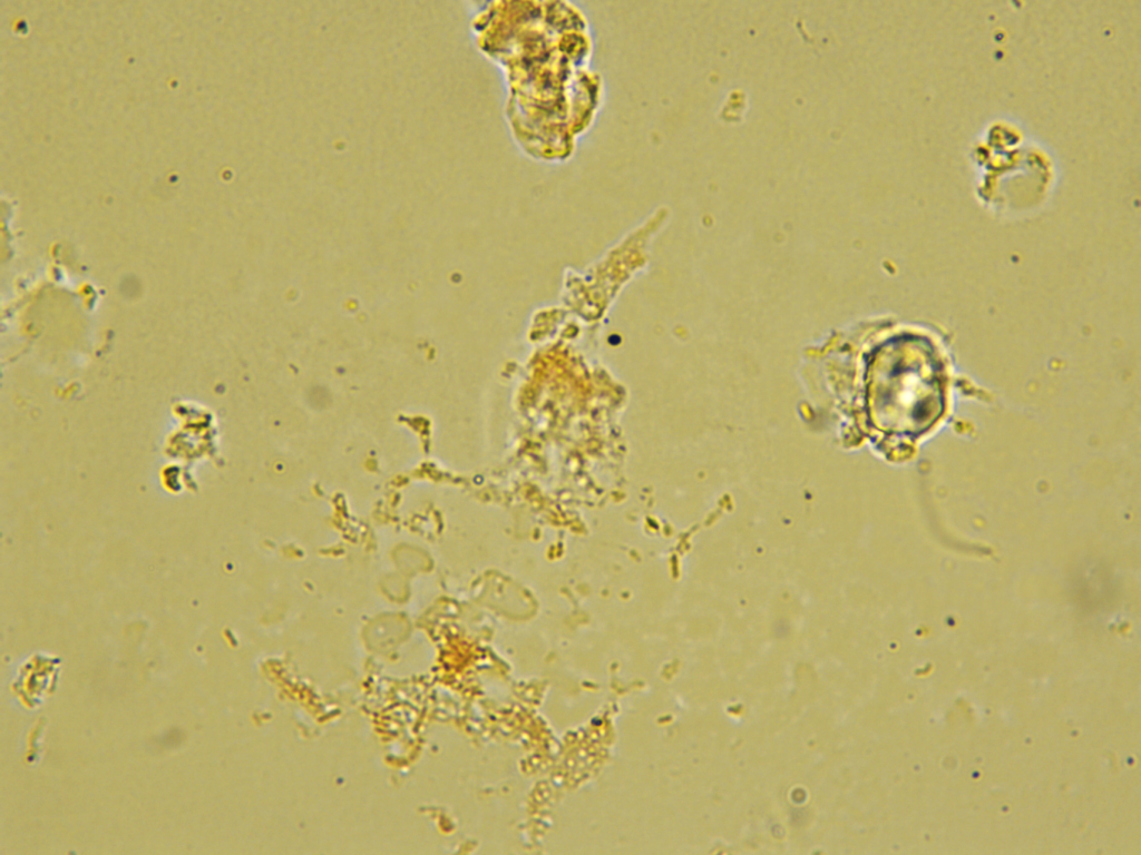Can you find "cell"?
<instances>
[{"mask_svg": "<svg viewBox=\"0 0 1141 855\" xmlns=\"http://www.w3.org/2000/svg\"><path fill=\"white\" fill-rule=\"evenodd\" d=\"M843 356V371L865 390L868 414L880 431L919 436L945 411V368L928 337L900 332L860 341Z\"/></svg>", "mask_w": 1141, "mask_h": 855, "instance_id": "6da1fadb", "label": "cell"}]
</instances>
